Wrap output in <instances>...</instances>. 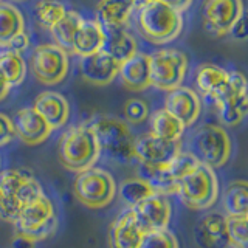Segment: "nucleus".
Segmentation results:
<instances>
[{
	"label": "nucleus",
	"instance_id": "obj_19",
	"mask_svg": "<svg viewBox=\"0 0 248 248\" xmlns=\"http://www.w3.org/2000/svg\"><path fill=\"white\" fill-rule=\"evenodd\" d=\"M33 107L53 130L61 129L68 121L70 104L65 96H62L58 92H42L34 99Z\"/></svg>",
	"mask_w": 248,
	"mask_h": 248
},
{
	"label": "nucleus",
	"instance_id": "obj_14",
	"mask_svg": "<svg viewBox=\"0 0 248 248\" xmlns=\"http://www.w3.org/2000/svg\"><path fill=\"white\" fill-rule=\"evenodd\" d=\"M129 209L143 234L168 228L170 214H172L168 197L160 196V194H152L151 197L144 199Z\"/></svg>",
	"mask_w": 248,
	"mask_h": 248
},
{
	"label": "nucleus",
	"instance_id": "obj_38",
	"mask_svg": "<svg viewBox=\"0 0 248 248\" xmlns=\"http://www.w3.org/2000/svg\"><path fill=\"white\" fill-rule=\"evenodd\" d=\"M14 137L16 132L13 126V120L5 113H0V147L11 143Z\"/></svg>",
	"mask_w": 248,
	"mask_h": 248
},
{
	"label": "nucleus",
	"instance_id": "obj_22",
	"mask_svg": "<svg viewBox=\"0 0 248 248\" xmlns=\"http://www.w3.org/2000/svg\"><path fill=\"white\" fill-rule=\"evenodd\" d=\"M106 33L103 27L95 19H82L79 30L76 31V36L72 44V51L76 56L84 58L103 50Z\"/></svg>",
	"mask_w": 248,
	"mask_h": 248
},
{
	"label": "nucleus",
	"instance_id": "obj_10",
	"mask_svg": "<svg viewBox=\"0 0 248 248\" xmlns=\"http://www.w3.org/2000/svg\"><path fill=\"white\" fill-rule=\"evenodd\" d=\"M30 67L36 79L44 85L61 84L68 75V53L56 44H42L34 48Z\"/></svg>",
	"mask_w": 248,
	"mask_h": 248
},
{
	"label": "nucleus",
	"instance_id": "obj_39",
	"mask_svg": "<svg viewBox=\"0 0 248 248\" xmlns=\"http://www.w3.org/2000/svg\"><path fill=\"white\" fill-rule=\"evenodd\" d=\"M28 45H30V37H28L27 31H25V33H22L17 37H14L11 41V44L6 46V50H13V51L22 53V51H25L28 48Z\"/></svg>",
	"mask_w": 248,
	"mask_h": 248
},
{
	"label": "nucleus",
	"instance_id": "obj_42",
	"mask_svg": "<svg viewBox=\"0 0 248 248\" xmlns=\"http://www.w3.org/2000/svg\"><path fill=\"white\" fill-rule=\"evenodd\" d=\"M160 2L166 3V5H169L170 8H174V10L183 13L185 10H188V8L192 5L194 0H160Z\"/></svg>",
	"mask_w": 248,
	"mask_h": 248
},
{
	"label": "nucleus",
	"instance_id": "obj_23",
	"mask_svg": "<svg viewBox=\"0 0 248 248\" xmlns=\"http://www.w3.org/2000/svg\"><path fill=\"white\" fill-rule=\"evenodd\" d=\"M135 8L124 0H99L96 5V22L104 31L126 28Z\"/></svg>",
	"mask_w": 248,
	"mask_h": 248
},
{
	"label": "nucleus",
	"instance_id": "obj_1",
	"mask_svg": "<svg viewBox=\"0 0 248 248\" xmlns=\"http://www.w3.org/2000/svg\"><path fill=\"white\" fill-rule=\"evenodd\" d=\"M42 186L27 169H6L0 172V219L11 222L28 203L42 196Z\"/></svg>",
	"mask_w": 248,
	"mask_h": 248
},
{
	"label": "nucleus",
	"instance_id": "obj_47",
	"mask_svg": "<svg viewBox=\"0 0 248 248\" xmlns=\"http://www.w3.org/2000/svg\"><path fill=\"white\" fill-rule=\"evenodd\" d=\"M0 2H2V0H0Z\"/></svg>",
	"mask_w": 248,
	"mask_h": 248
},
{
	"label": "nucleus",
	"instance_id": "obj_40",
	"mask_svg": "<svg viewBox=\"0 0 248 248\" xmlns=\"http://www.w3.org/2000/svg\"><path fill=\"white\" fill-rule=\"evenodd\" d=\"M11 248H36V242L17 232L11 240Z\"/></svg>",
	"mask_w": 248,
	"mask_h": 248
},
{
	"label": "nucleus",
	"instance_id": "obj_9",
	"mask_svg": "<svg viewBox=\"0 0 248 248\" xmlns=\"http://www.w3.org/2000/svg\"><path fill=\"white\" fill-rule=\"evenodd\" d=\"M188 56L174 48H161L149 56L151 85L158 90H174L180 87L188 73Z\"/></svg>",
	"mask_w": 248,
	"mask_h": 248
},
{
	"label": "nucleus",
	"instance_id": "obj_8",
	"mask_svg": "<svg viewBox=\"0 0 248 248\" xmlns=\"http://www.w3.org/2000/svg\"><path fill=\"white\" fill-rule=\"evenodd\" d=\"M14 225L19 234L27 236L34 242L50 237L58 228L53 202L45 194L39 196L19 213Z\"/></svg>",
	"mask_w": 248,
	"mask_h": 248
},
{
	"label": "nucleus",
	"instance_id": "obj_11",
	"mask_svg": "<svg viewBox=\"0 0 248 248\" xmlns=\"http://www.w3.org/2000/svg\"><path fill=\"white\" fill-rule=\"evenodd\" d=\"M219 118L225 126H237L244 121L248 110L247 79L240 72H230L227 89L214 101Z\"/></svg>",
	"mask_w": 248,
	"mask_h": 248
},
{
	"label": "nucleus",
	"instance_id": "obj_5",
	"mask_svg": "<svg viewBox=\"0 0 248 248\" xmlns=\"http://www.w3.org/2000/svg\"><path fill=\"white\" fill-rule=\"evenodd\" d=\"M177 194L191 209L211 208L219 196V182L214 169L199 163L189 174L178 180Z\"/></svg>",
	"mask_w": 248,
	"mask_h": 248
},
{
	"label": "nucleus",
	"instance_id": "obj_13",
	"mask_svg": "<svg viewBox=\"0 0 248 248\" xmlns=\"http://www.w3.org/2000/svg\"><path fill=\"white\" fill-rule=\"evenodd\" d=\"M180 151V140L169 141L155 137L151 132L137 137L134 141V157L140 161V165L166 166Z\"/></svg>",
	"mask_w": 248,
	"mask_h": 248
},
{
	"label": "nucleus",
	"instance_id": "obj_34",
	"mask_svg": "<svg viewBox=\"0 0 248 248\" xmlns=\"http://www.w3.org/2000/svg\"><path fill=\"white\" fill-rule=\"evenodd\" d=\"M247 219L248 216H227V232L230 239V247L247 248Z\"/></svg>",
	"mask_w": 248,
	"mask_h": 248
},
{
	"label": "nucleus",
	"instance_id": "obj_35",
	"mask_svg": "<svg viewBox=\"0 0 248 248\" xmlns=\"http://www.w3.org/2000/svg\"><path fill=\"white\" fill-rule=\"evenodd\" d=\"M138 248H180L172 231L168 228L144 232Z\"/></svg>",
	"mask_w": 248,
	"mask_h": 248
},
{
	"label": "nucleus",
	"instance_id": "obj_36",
	"mask_svg": "<svg viewBox=\"0 0 248 248\" xmlns=\"http://www.w3.org/2000/svg\"><path fill=\"white\" fill-rule=\"evenodd\" d=\"M197 165H199V160L194 157L192 152H183V151H180L172 160L168 163L166 169H168V172L178 182L186 174H189Z\"/></svg>",
	"mask_w": 248,
	"mask_h": 248
},
{
	"label": "nucleus",
	"instance_id": "obj_29",
	"mask_svg": "<svg viewBox=\"0 0 248 248\" xmlns=\"http://www.w3.org/2000/svg\"><path fill=\"white\" fill-rule=\"evenodd\" d=\"M185 126L178 121L174 115H170L166 108H158L151 115V134L155 137L169 140V141H178L182 138Z\"/></svg>",
	"mask_w": 248,
	"mask_h": 248
},
{
	"label": "nucleus",
	"instance_id": "obj_20",
	"mask_svg": "<svg viewBox=\"0 0 248 248\" xmlns=\"http://www.w3.org/2000/svg\"><path fill=\"white\" fill-rule=\"evenodd\" d=\"M118 76L121 84L130 92H143L151 85L149 75V56L143 53H135L120 64Z\"/></svg>",
	"mask_w": 248,
	"mask_h": 248
},
{
	"label": "nucleus",
	"instance_id": "obj_26",
	"mask_svg": "<svg viewBox=\"0 0 248 248\" xmlns=\"http://www.w3.org/2000/svg\"><path fill=\"white\" fill-rule=\"evenodd\" d=\"M25 33V19L13 3L0 2V46L11 44L14 37Z\"/></svg>",
	"mask_w": 248,
	"mask_h": 248
},
{
	"label": "nucleus",
	"instance_id": "obj_37",
	"mask_svg": "<svg viewBox=\"0 0 248 248\" xmlns=\"http://www.w3.org/2000/svg\"><path fill=\"white\" fill-rule=\"evenodd\" d=\"M124 118L130 124H141L149 118V106L143 99L130 98L124 104Z\"/></svg>",
	"mask_w": 248,
	"mask_h": 248
},
{
	"label": "nucleus",
	"instance_id": "obj_30",
	"mask_svg": "<svg viewBox=\"0 0 248 248\" xmlns=\"http://www.w3.org/2000/svg\"><path fill=\"white\" fill-rule=\"evenodd\" d=\"M82 16L76 11H68L64 14L56 25H54L50 33L54 39V44L61 48H64L67 53L72 51V44H73V39L76 36V31L79 30L81 27V22H82Z\"/></svg>",
	"mask_w": 248,
	"mask_h": 248
},
{
	"label": "nucleus",
	"instance_id": "obj_33",
	"mask_svg": "<svg viewBox=\"0 0 248 248\" xmlns=\"http://www.w3.org/2000/svg\"><path fill=\"white\" fill-rule=\"evenodd\" d=\"M67 13L65 5L61 0H39L34 6L37 23L45 30H51Z\"/></svg>",
	"mask_w": 248,
	"mask_h": 248
},
{
	"label": "nucleus",
	"instance_id": "obj_28",
	"mask_svg": "<svg viewBox=\"0 0 248 248\" xmlns=\"http://www.w3.org/2000/svg\"><path fill=\"white\" fill-rule=\"evenodd\" d=\"M27 76V62L23 59L22 53L13 50H2L0 51V78L10 85V87H17Z\"/></svg>",
	"mask_w": 248,
	"mask_h": 248
},
{
	"label": "nucleus",
	"instance_id": "obj_3",
	"mask_svg": "<svg viewBox=\"0 0 248 248\" xmlns=\"http://www.w3.org/2000/svg\"><path fill=\"white\" fill-rule=\"evenodd\" d=\"M95 135L99 152L120 165H127L134 160L135 137L126 121L108 115H99L89 123Z\"/></svg>",
	"mask_w": 248,
	"mask_h": 248
},
{
	"label": "nucleus",
	"instance_id": "obj_6",
	"mask_svg": "<svg viewBox=\"0 0 248 248\" xmlns=\"http://www.w3.org/2000/svg\"><path fill=\"white\" fill-rule=\"evenodd\" d=\"M192 154L202 165L222 168L231 157V140L222 126L203 124L192 137Z\"/></svg>",
	"mask_w": 248,
	"mask_h": 248
},
{
	"label": "nucleus",
	"instance_id": "obj_4",
	"mask_svg": "<svg viewBox=\"0 0 248 248\" xmlns=\"http://www.w3.org/2000/svg\"><path fill=\"white\" fill-rule=\"evenodd\" d=\"M99 155L98 141L89 124L70 127L59 141V161L72 172L92 168Z\"/></svg>",
	"mask_w": 248,
	"mask_h": 248
},
{
	"label": "nucleus",
	"instance_id": "obj_25",
	"mask_svg": "<svg viewBox=\"0 0 248 248\" xmlns=\"http://www.w3.org/2000/svg\"><path fill=\"white\" fill-rule=\"evenodd\" d=\"M106 39L103 45V51H106L112 59H115L118 64L127 61L129 58L138 53L137 39L132 36L126 28L104 31Z\"/></svg>",
	"mask_w": 248,
	"mask_h": 248
},
{
	"label": "nucleus",
	"instance_id": "obj_27",
	"mask_svg": "<svg viewBox=\"0 0 248 248\" xmlns=\"http://www.w3.org/2000/svg\"><path fill=\"white\" fill-rule=\"evenodd\" d=\"M140 178L151 186L152 191L160 196H169V194H177L178 182L168 172L166 166H147L140 165Z\"/></svg>",
	"mask_w": 248,
	"mask_h": 248
},
{
	"label": "nucleus",
	"instance_id": "obj_46",
	"mask_svg": "<svg viewBox=\"0 0 248 248\" xmlns=\"http://www.w3.org/2000/svg\"><path fill=\"white\" fill-rule=\"evenodd\" d=\"M0 166H2V160H0Z\"/></svg>",
	"mask_w": 248,
	"mask_h": 248
},
{
	"label": "nucleus",
	"instance_id": "obj_17",
	"mask_svg": "<svg viewBox=\"0 0 248 248\" xmlns=\"http://www.w3.org/2000/svg\"><path fill=\"white\" fill-rule=\"evenodd\" d=\"M13 126L16 135L28 146L44 143L53 132V129L37 113L34 107H23L16 112L13 118Z\"/></svg>",
	"mask_w": 248,
	"mask_h": 248
},
{
	"label": "nucleus",
	"instance_id": "obj_16",
	"mask_svg": "<svg viewBox=\"0 0 248 248\" xmlns=\"http://www.w3.org/2000/svg\"><path fill=\"white\" fill-rule=\"evenodd\" d=\"M165 108L170 115H174L185 127H189L199 120L202 112V101L192 89L180 85V87L168 92Z\"/></svg>",
	"mask_w": 248,
	"mask_h": 248
},
{
	"label": "nucleus",
	"instance_id": "obj_44",
	"mask_svg": "<svg viewBox=\"0 0 248 248\" xmlns=\"http://www.w3.org/2000/svg\"><path fill=\"white\" fill-rule=\"evenodd\" d=\"M149 0H132V3H134V8L135 10H138V8H141L144 3H147Z\"/></svg>",
	"mask_w": 248,
	"mask_h": 248
},
{
	"label": "nucleus",
	"instance_id": "obj_2",
	"mask_svg": "<svg viewBox=\"0 0 248 248\" xmlns=\"http://www.w3.org/2000/svg\"><path fill=\"white\" fill-rule=\"evenodd\" d=\"M138 31L147 42L163 45L172 42L183 30V16L160 0H149L138 8Z\"/></svg>",
	"mask_w": 248,
	"mask_h": 248
},
{
	"label": "nucleus",
	"instance_id": "obj_15",
	"mask_svg": "<svg viewBox=\"0 0 248 248\" xmlns=\"http://www.w3.org/2000/svg\"><path fill=\"white\" fill-rule=\"evenodd\" d=\"M120 64L112 59L106 51L99 50L89 56H84L79 61V73L85 82L92 85H108L118 76Z\"/></svg>",
	"mask_w": 248,
	"mask_h": 248
},
{
	"label": "nucleus",
	"instance_id": "obj_7",
	"mask_svg": "<svg viewBox=\"0 0 248 248\" xmlns=\"http://www.w3.org/2000/svg\"><path fill=\"white\" fill-rule=\"evenodd\" d=\"M75 197L87 208H104L116 196V183L112 174L101 168H89L78 172L73 185Z\"/></svg>",
	"mask_w": 248,
	"mask_h": 248
},
{
	"label": "nucleus",
	"instance_id": "obj_31",
	"mask_svg": "<svg viewBox=\"0 0 248 248\" xmlns=\"http://www.w3.org/2000/svg\"><path fill=\"white\" fill-rule=\"evenodd\" d=\"M227 216H248V185L245 180L231 182L223 192Z\"/></svg>",
	"mask_w": 248,
	"mask_h": 248
},
{
	"label": "nucleus",
	"instance_id": "obj_45",
	"mask_svg": "<svg viewBox=\"0 0 248 248\" xmlns=\"http://www.w3.org/2000/svg\"><path fill=\"white\" fill-rule=\"evenodd\" d=\"M11 2H25V0H11Z\"/></svg>",
	"mask_w": 248,
	"mask_h": 248
},
{
	"label": "nucleus",
	"instance_id": "obj_43",
	"mask_svg": "<svg viewBox=\"0 0 248 248\" xmlns=\"http://www.w3.org/2000/svg\"><path fill=\"white\" fill-rule=\"evenodd\" d=\"M10 90H11V87L8 85L2 78H0V101H3L6 96H8V93H10Z\"/></svg>",
	"mask_w": 248,
	"mask_h": 248
},
{
	"label": "nucleus",
	"instance_id": "obj_18",
	"mask_svg": "<svg viewBox=\"0 0 248 248\" xmlns=\"http://www.w3.org/2000/svg\"><path fill=\"white\" fill-rule=\"evenodd\" d=\"M196 240L200 248H228L227 216L208 213L196 225Z\"/></svg>",
	"mask_w": 248,
	"mask_h": 248
},
{
	"label": "nucleus",
	"instance_id": "obj_21",
	"mask_svg": "<svg viewBox=\"0 0 248 248\" xmlns=\"http://www.w3.org/2000/svg\"><path fill=\"white\" fill-rule=\"evenodd\" d=\"M143 232L132 216L130 209L121 213L108 230V245L110 248H138Z\"/></svg>",
	"mask_w": 248,
	"mask_h": 248
},
{
	"label": "nucleus",
	"instance_id": "obj_12",
	"mask_svg": "<svg viewBox=\"0 0 248 248\" xmlns=\"http://www.w3.org/2000/svg\"><path fill=\"white\" fill-rule=\"evenodd\" d=\"M242 16V0H203V5H202L203 27L206 33L216 37L228 34Z\"/></svg>",
	"mask_w": 248,
	"mask_h": 248
},
{
	"label": "nucleus",
	"instance_id": "obj_24",
	"mask_svg": "<svg viewBox=\"0 0 248 248\" xmlns=\"http://www.w3.org/2000/svg\"><path fill=\"white\" fill-rule=\"evenodd\" d=\"M230 79V72L216 64H202L197 68L196 84L199 92L206 99L214 101L219 98L223 90L227 89V84Z\"/></svg>",
	"mask_w": 248,
	"mask_h": 248
},
{
	"label": "nucleus",
	"instance_id": "obj_41",
	"mask_svg": "<svg viewBox=\"0 0 248 248\" xmlns=\"http://www.w3.org/2000/svg\"><path fill=\"white\" fill-rule=\"evenodd\" d=\"M230 33L234 36L236 39H239V41H245V37H247V28H245V16H242L236 23H234V27L231 28Z\"/></svg>",
	"mask_w": 248,
	"mask_h": 248
},
{
	"label": "nucleus",
	"instance_id": "obj_32",
	"mask_svg": "<svg viewBox=\"0 0 248 248\" xmlns=\"http://www.w3.org/2000/svg\"><path fill=\"white\" fill-rule=\"evenodd\" d=\"M118 194H120V199L123 203L132 208L137 203H140V202H143L144 199L151 197L155 192L143 178L135 177V178H127V180H124L120 186Z\"/></svg>",
	"mask_w": 248,
	"mask_h": 248
}]
</instances>
